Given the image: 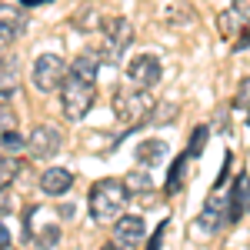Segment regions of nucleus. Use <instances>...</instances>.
Listing matches in <instances>:
<instances>
[{
	"label": "nucleus",
	"mask_w": 250,
	"mask_h": 250,
	"mask_svg": "<svg viewBox=\"0 0 250 250\" xmlns=\"http://www.w3.org/2000/svg\"><path fill=\"white\" fill-rule=\"evenodd\" d=\"M244 213H250V173L237 177L230 193H227V224L240 220Z\"/></svg>",
	"instance_id": "nucleus-10"
},
{
	"label": "nucleus",
	"mask_w": 250,
	"mask_h": 250,
	"mask_svg": "<svg viewBox=\"0 0 250 250\" xmlns=\"http://www.w3.org/2000/svg\"><path fill=\"white\" fill-rule=\"evenodd\" d=\"M0 147H3V154H10V157H17L23 147H27V140L17 134V130H10V134H3L0 137Z\"/></svg>",
	"instance_id": "nucleus-23"
},
{
	"label": "nucleus",
	"mask_w": 250,
	"mask_h": 250,
	"mask_svg": "<svg viewBox=\"0 0 250 250\" xmlns=\"http://www.w3.org/2000/svg\"><path fill=\"white\" fill-rule=\"evenodd\" d=\"M0 57H3V43H0Z\"/></svg>",
	"instance_id": "nucleus-34"
},
{
	"label": "nucleus",
	"mask_w": 250,
	"mask_h": 250,
	"mask_svg": "<svg viewBox=\"0 0 250 250\" xmlns=\"http://www.w3.org/2000/svg\"><path fill=\"white\" fill-rule=\"evenodd\" d=\"M187 160H190V157H187V154H180V157H177V160L170 164L167 184H164V190L170 193V197H173L177 190H180V187H184V180H187Z\"/></svg>",
	"instance_id": "nucleus-18"
},
{
	"label": "nucleus",
	"mask_w": 250,
	"mask_h": 250,
	"mask_svg": "<svg viewBox=\"0 0 250 250\" xmlns=\"http://www.w3.org/2000/svg\"><path fill=\"white\" fill-rule=\"evenodd\" d=\"M20 3H50V0H20Z\"/></svg>",
	"instance_id": "nucleus-33"
},
{
	"label": "nucleus",
	"mask_w": 250,
	"mask_h": 250,
	"mask_svg": "<svg viewBox=\"0 0 250 250\" xmlns=\"http://www.w3.org/2000/svg\"><path fill=\"white\" fill-rule=\"evenodd\" d=\"M60 237H63V230H60L57 224H47V227H34V247L37 250H54L60 244Z\"/></svg>",
	"instance_id": "nucleus-17"
},
{
	"label": "nucleus",
	"mask_w": 250,
	"mask_h": 250,
	"mask_svg": "<svg viewBox=\"0 0 250 250\" xmlns=\"http://www.w3.org/2000/svg\"><path fill=\"white\" fill-rule=\"evenodd\" d=\"M127 200H130V193L124 187V180H117V177L97 180L94 187H90V193H87V207H90V217H94L97 224L117 220Z\"/></svg>",
	"instance_id": "nucleus-2"
},
{
	"label": "nucleus",
	"mask_w": 250,
	"mask_h": 250,
	"mask_svg": "<svg viewBox=\"0 0 250 250\" xmlns=\"http://www.w3.org/2000/svg\"><path fill=\"white\" fill-rule=\"evenodd\" d=\"M124 187L127 193H154V177L147 170H130L124 177Z\"/></svg>",
	"instance_id": "nucleus-19"
},
{
	"label": "nucleus",
	"mask_w": 250,
	"mask_h": 250,
	"mask_svg": "<svg viewBox=\"0 0 250 250\" xmlns=\"http://www.w3.org/2000/svg\"><path fill=\"white\" fill-rule=\"evenodd\" d=\"M97 74H100V57H97L94 50L74 57V63H70V77L87 80V83H97Z\"/></svg>",
	"instance_id": "nucleus-15"
},
{
	"label": "nucleus",
	"mask_w": 250,
	"mask_h": 250,
	"mask_svg": "<svg viewBox=\"0 0 250 250\" xmlns=\"http://www.w3.org/2000/svg\"><path fill=\"white\" fill-rule=\"evenodd\" d=\"M3 247H10V230L0 224V250H3Z\"/></svg>",
	"instance_id": "nucleus-31"
},
{
	"label": "nucleus",
	"mask_w": 250,
	"mask_h": 250,
	"mask_svg": "<svg viewBox=\"0 0 250 250\" xmlns=\"http://www.w3.org/2000/svg\"><path fill=\"white\" fill-rule=\"evenodd\" d=\"M247 127H250V117H247Z\"/></svg>",
	"instance_id": "nucleus-35"
},
{
	"label": "nucleus",
	"mask_w": 250,
	"mask_h": 250,
	"mask_svg": "<svg viewBox=\"0 0 250 250\" xmlns=\"http://www.w3.org/2000/svg\"><path fill=\"white\" fill-rule=\"evenodd\" d=\"M104 250H130V247H124V244H117V240H114V244H107Z\"/></svg>",
	"instance_id": "nucleus-32"
},
{
	"label": "nucleus",
	"mask_w": 250,
	"mask_h": 250,
	"mask_svg": "<svg viewBox=\"0 0 250 250\" xmlns=\"http://www.w3.org/2000/svg\"><path fill=\"white\" fill-rule=\"evenodd\" d=\"M20 170H23V164H20L17 157L0 154V190H7V187L20 177Z\"/></svg>",
	"instance_id": "nucleus-20"
},
{
	"label": "nucleus",
	"mask_w": 250,
	"mask_h": 250,
	"mask_svg": "<svg viewBox=\"0 0 250 250\" xmlns=\"http://www.w3.org/2000/svg\"><path fill=\"white\" fill-rule=\"evenodd\" d=\"M217 30H220L224 40H233L244 30V17H240L237 10H220V14H217Z\"/></svg>",
	"instance_id": "nucleus-16"
},
{
	"label": "nucleus",
	"mask_w": 250,
	"mask_h": 250,
	"mask_svg": "<svg viewBox=\"0 0 250 250\" xmlns=\"http://www.w3.org/2000/svg\"><path fill=\"white\" fill-rule=\"evenodd\" d=\"M164 77V63L157 54H137L130 63H127V80L134 83V87H147V90H154L157 83Z\"/></svg>",
	"instance_id": "nucleus-7"
},
{
	"label": "nucleus",
	"mask_w": 250,
	"mask_h": 250,
	"mask_svg": "<svg viewBox=\"0 0 250 250\" xmlns=\"http://www.w3.org/2000/svg\"><path fill=\"white\" fill-rule=\"evenodd\" d=\"M233 107H237V110H250V77L240 80V87H237V97H233Z\"/></svg>",
	"instance_id": "nucleus-26"
},
{
	"label": "nucleus",
	"mask_w": 250,
	"mask_h": 250,
	"mask_svg": "<svg viewBox=\"0 0 250 250\" xmlns=\"http://www.w3.org/2000/svg\"><path fill=\"white\" fill-rule=\"evenodd\" d=\"M67 74H70V67L57 54H40L30 67V80H34V87L40 94H57L63 87V80H67Z\"/></svg>",
	"instance_id": "nucleus-5"
},
{
	"label": "nucleus",
	"mask_w": 250,
	"mask_h": 250,
	"mask_svg": "<svg viewBox=\"0 0 250 250\" xmlns=\"http://www.w3.org/2000/svg\"><path fill=\"white\" fill-rule=\"evenodd\" d=\"M70 187H74V173L67 167H47L43 177H40V190L47 197H63Z\"/></svg>",
	"instance_id": "nucleus-13"
},
{
	"label": "nucleus",
	"mask_w": 250,
	"mask_h": 250,
	"mask_svg": "<svg viewBox=\"0 0 250 250\" xmlns=\"http://www.w3.org/2000/svg\"><path fill=\"white\" fill-rule=\"evenodd\" d=\"M177 110H180V107H177L173 100H167V104H160V107L154 104V110H150V117H147V120H150V124H167V120H170V117L177 114Z\"/></svg>",
	"instance_id": "nucleus-24"
},
{
	"label": "nucleus",
	"mask_w": 250,
	"mask_h": 250,
	"mask_svg": "<svg viewBox=\"0 0 250 250\" xmlns=\"http://www.w3.org/2000/svg\"><path fill=\"white\" fill-rule=\"evenodd\" d=\"M144 233H147V227H144L140 217H134V213L117 217V224H114V240H117V244H124V247H137V244L144 240Z\"/></svg>",
	"instance_id": "nucleus-12"
},
{
	"label": "nucleus",
	"mask_w": 250,
	"mask_h": 250,
	"mask_svg": "<svg viewBox=\"0 0 250 250\" xmlns=\"http://www.w3.org/2000/svg\"><path fill=\"white\" fill-rule=\"evenodd\" d=\"M130 43H134V27L127 17L110 14V17L100 20L94 37V54L100 57V63H120L124 54L130 50Z\"/></svg>",
	"instance_id": "nucleus-1"
},
{
	"label": "nucleus",
	"mask_w": 250,
	"mask_h": 250,
	"mask_svg": "<svg viewBox=\"0 0 250 250\" xmlns=\"http://www.w3.org/2000/svg\"><path fill=\"white\" fill-rule=\"evenodd\" d=\"M207 137H210V127H207V124H200V127H197V130L190 134L187 157H200V154H204V147H207Z\"/></svg>",
	"instance_id": "nucleus-22"
},
{
	"label": "nucleus",
	"mask_w": 250,
	"mask_h": 250,
	"mask_svg": "<svg viewBox=\"0 0 250 250\" xmlns=\"http://www.w3.org/2000/svg\"><path fill=\"white\" fill-rule=\"evenodd\" d=\"M230 167H233V154H227V157H224V167H220V177L213 180V190H220V187L227 184V177H230Z\"/></svg>",
	"instance_id": "nucleus-27"
},
{
	"label": "nucleus",
	"mask_w": 250,
	"mask_h": 250,
	"mask_svg": "<svg viewBox=\"0 0 250 250\" xmlns=\"http://www.w3.org/2000/svg\"><path fill=\"white\" fill-rule=\"evenodd\" d=\"M27 30V10L17 3H0V43H14Z\"/></svg>",
	"instance_id": "nucleus-9"
},
{
	"label": "nucleus",
	"mask_w": 250,
	"mask_h": 250,
	"mask_svg": "<svg viewBox=\"0 0 250 250\" xmlns=\"http://www.w3.org/2000/svg\"><path fill=\"white\" fill-rule=\"evenodd\" d=\"M193 17H197V14H193L187 3H170V7L164 10V20H167L170 27H190Z\"/></svg>",
	"instance_id": "nucleus-21"
},
{
	"label": "nucleus",
	"mask_w": 250,
	"mask_h": 250,
	"mask_svg": "<svg viewBox=\"0 0 250 250\" xmlns=\"http://www.w3.org/2000/svg\"><path fill=\"white\" fill-rule=\"evenodd\" d=\"M97 100V83H87V80H77V77H67L63 87H60V107H63V117L70 124H80L83 117L90 114Z\"/></svg>",
	"instance_id": "nucleus-4"
},
{
	"label": "nucleus",
	"mask_w": 250,
	"mask_h": 250,
	"mask_svg": "<svg viewBox=\"0 0 250 250\" xmlns=\"http://www.w3.org/2000/svg\"><path fill=\"white\" fill-rule=\"evenodd\" d=\"M20 97V60L0 57V104H10Z\"/></svg>",
	"instance_id": "nucleus-11"
},
{
	"label": "nucleus",
	"mask_w": 250,
	"mask_h": 250,
	"mask_svg": "<svg viewBox=\"0 0 250 250\" xmlns=\"http://www.w3.org/2000/svg\"><path fill=\"white\" fill-rule=\"evenodd\" d=\"M7 213H14V200L0 190V217H7Z\"/></svg>",
	"instance_id": "nucleus-29"
},
{
	"label": "nucleus",
	"mask_w": 250,
	"mask_h": 250,
	"mask_svg": "<svg viewBox=\"0 0 250 250\" xmlns=\"http://www.w3.org/2000/svg\"><path fill=\"white\" fill-rule=\"evenodd\" d=\"M164 160H167V144L164 140H140L137 144V164L140 167L154 170L157 164H164Z\"/></svg>",
	"instance_id": "nucleus-14"
},
{
	"label": "nucleus",
	"mask_w": 250,
	"mask_h": 250,
	"mask_svg": "<svg viewBox=\"0 0 250 250\" xmlns=\"http://www.w3.org/2000/svg\"><path fill=\"white\" fill-rule=\"evenodd\" d=\"M164 230H167V224H160V227L154 230V240H150V247H147V250H160V240H164Z\"/></svg>",
	"instance_id": "nucleus-30"
},
{
	"label": "nucleus",
	"mask_w": 250,
	"mask_h": 250,
	"mask_svg": "<svg viewBox=\"0 0 250 250\" xmlns=\"http://www.w3.org/2000/svg\"><path fill=\"white\" fill-rule=\"evenodd\" d=\"M60 144H63V137H60V130L54 127V124H40V127H34L30 130V137H27V157L30 160H37V164H43V160H50L54 154H60Z\"/></svg>",
	"instance_id": "nucleus-6"
},
{
	"label": "nucleus",
	"mask_w": 250,
	"mask_h": 250,
	"mask_svg": "<svg viewBox=\"0 0 250 250\" xmlns=\"http://www.w3.org/2000/svg\"><path fill=\"white\" fill-rule=\"evenodd\" d=\"M224 224H227V197H217V193H213L210 200L204 204V213L197 217L193 230L200 233V237H213Z\"/></svg>",
	"instance_id": "nucleus-8"
},
{
	"label": "nucleus",
	"mask_w": 250,
	"mask_h": 250,
	"mask_svg": "<svg viewBox=\"0 0 250 250\" xmlns=\"http://www.w3.org/2000/svg\"><path fill=\"white\" fill-rule=\"evenodd\" d=\"M154 104H157V100L150 97L147 87H117L114 114L120 117V124H127L130 130H137V127H144V120L150 117Z\"/></svg>",
	"instance_id": "nucleus-3"
},
{
	"label": "nucleus",
	"mask_w": 250,
	"mask_h": 250,
	"mask_svg": "<svg viewBox=\"0 0 250 250\" xmlns=\"http://www.w3.org/2000/svg\"><path fill=\"white\" fill-rule=\"evenodd\" d=\"M250 47V27H244L237 37H233V50H247Z\"/></svg>",
	"instance_id": "nucleus-28"
},
{
	"label": "nucleus",
	"mask_w": 250,
	"mask_h": 250,
	"mask_svg": "<svg viewBox=\"0 0 250 250\" xmlns=\"http://www.w3.org/2000/svg\"><path fill=\"white\" fill-rule=\"evenodd\" d=\"M3 250H14V247H3Z\"/></svg>",
	"instance_id": "nucleus-36"
},
{
	"label": "nucleus",
	"mask_w": 250,
	"mask_h": 250,
	"mask_svg": "<svg viewBox=\"0 0 250 250\" xmlns=\"http://www.w3.org/2000/svg\"><path fill=\"white\" fill-rule=\"evenodd\" d=\"M17 114H14V107L10 104H0V137L10 134V130H17Z\"/></svg>",
	"instance_id": "nucleus-25"
},
{
	"label": "nucleus",
	"mask_w": 250,
	"mask_h": 250,
	"mask_svg": "<svg viewBox=\"0 0 250 250\" xmlns=\"http://www.w3.org/2000/svg\"><path fill=\"white\" fill-rule=\"evenodd\" d=\"M230 3H233V0H230Z\"/></svg>",
	"instance_id": "nucleus-37"
}]
</instances>
